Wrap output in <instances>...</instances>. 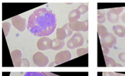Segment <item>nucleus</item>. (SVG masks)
Instances as JSON below:
<instances>
[{"label":"nucleus","mask_w":125,"mask_h":76,"mask_svg":"<svg viewBox=\"0 0 125 76\" xmlns=\"http://www.w3.org/2000/svg\"><path fill=\"white\" fill-rule=\"evenodd\" d=\"M56 26V17L53 11L41 8L30 16L27 27L34 35L42 37L52 34Z\"/></svg>","instance_id":"nucleus-1"},{"label":"nucleus","mask_w":125,"mask_h":76,"mask_svg":"<svg viewBox=\"0 0 125 76\" xmlns=\"http://www.w3.org/2000/svg\"><path fill=\"white\" fill-rule=\"evenodd\" d=\"M84 43V37L80 33H75L68 41L66 46L69 49H75L82 46Z\"/></svg>","instance_id":"nucleus-2"},{"label":"nucleus","mask_w":125,"mask_h":76,"mask_svg":"<svg viewBox=\"0 0 125 76\" xmlns=\"http://www.w3.org/2000/svg\"><path fill=\"white\" fill-rule=\"evenodd\" d=\"M33 62L38 67H46L49 63V58L41 52H37L32 57Z\"/></svg>","instance_id":"nucleus-3"},{"label":"nucleus","mask_w":125,"mask_h":76,"mask_svg":"<svg viewBox=\"0 0 125 76\" xmlns=\"http://www.w3.org/2000/svg\"><path fill=\"white\" fill-rule=\"evenodd\" d=\"M11 22L14 27L19 31L23 32L26 29V19L21 17L20 15L14 17L11 19Z\"/></svg>","instance_id":"nucleus-4"},{"label":"nucleus","mask_w":125,"mask_h":76,"mask_svg":"<svg viewBox=\"0 0 125 76\" xmlns=\"http://www.w3.org/2000/svg\"><path fill=\"white\" fill-rule=\"evenodd\" d=\"M100 40H101V45L107 47L109 48H113L117 43L116 37L113 33H111L106 34L105 36L101 37Z\"/></svg>","instance_id":"nucleus-5"},{"label":"nucleus","mask_w":125,"mask_h":76,"mask_svg":"<svg viewBox=\"0 0 125 76\" xmlns=\"http://www.w3.org/2000/svg\"><path fill=\"white\" fill-rule=\"evenodd\" d=\"M68 25L71 29L73 31H87L88 30V20L84 21H76L73 23H68Z\"/></svg>","instance_id":"nucleus-6"},{"label":"nucleus","mask_w":125,"mask_h":76,"mask_svg":"<svg viewBox=\"0 0 125 76\" xmlns=\"http://www.w3.org/2000/svg\"><path fill=\"white\" fill-rule=\"evenodd\" d=\"M72 54L68 50H64L58 53L55 56V62L57 65H60L62 63L69 61L71 59Z\"/></svg>","instance_id":"nucleus-7"},{"label":"nucleus","mask_w":125,"mask_h":76,"mask_svg":"<svg viewBox=\"0 0 125 76\" xmlns=\"http://www.w3.org/2000/svg\"><path fill=\"white\" fill-rule=\"evenodd\" d=\"M52 40L47 37H42L37 42V48L39 50H47L51 49Z\"/></svg>","instance_id":"nucleus-8"},{"label":"nucleus","mask_w":125,"mask_h":76,"mask_svg":"<svg viewBox=\"0 0 125 76\" xmlns=\"http://www.w3.org/2000/svg\"><path fill=\"white\" fill-rule=\"evenodd\" d=\"M22 52L19 50H14L11 52V58L12 60V63L14 67L21 66V60H22Z\"/></svg>","instance_id":"nucleus-9"},{"label":"nucleus","mask_w":125,"mask_h":76,"mask_svg":"<svg viewBox=\"0 0 125 76\" xmlns=\"http://www.w3.org/2000/svg\"><path fill=\"white\" fill-rule=\"evenodd\" d=\"M113 32L116 36L119 37H125V27L120 25H115L113 26Z\"/></svg>","instance_id":"nucleus-10"},{"label":"nucleus","mask_w":125,"mask_h":76,"mask_svg":"<svg viewBox=\"0 0 125 76\" xmlns=\"http://www.w3.org/2000/svg\"><path fill=\"white\" fill-rule=\"evenodd\" d=\"M81 13L77 9H74L71 10L68 14V20L69 23H73V22H76L78 21L79 19L81 18Z\"/></svg>","instance_id":"nucleus-11"},{"label":"nucleus","mask_w":125,"mask_h":76,"mask_svg":"<svg viewBox=\"0 0 125 76\" xmlns=\"http://www.w3.org/2000/svg\"><path fill=\"white\" fill-rule=\"evenodd\" d=\"M65 42L64 40H58L57 38H55L52 40V46H51V50H61L62 48L64 46Z\"/></svg>","instance_id":"nucleus-12"},{"label":"nucleus","mask_w":125,"mask_h":76,"mask_svg":"<svg viewBox=\"0 0 125 76\" xmlns=\"http://www.w3.org/2000/svg\"><path fill=\"white\" fill-rule=\"evenodd\" d=\"M119 18H120V15L114 13L110 10H109L107 13V18L109 22L111 23H116L117 22H118Z\"/></svg>","instance_id":"nucleus-13"},{"label":"nucleus","mask_w":125,"mask_h":76,"mask_svg":"<svg viewBox=\"0 0 125 76\" xmlns=\"http://www.w3.org/2000/svg\"><path fill=\"white\" fill-rule=\"evenodd\" d=\"M67 33L63 27L58 28L56 30V38L58 40H64L67 37Z\"/></svg>","instance_id":"nucleus-14"},{"label":"nucleus","mask_w":125,"mask_h":76,"mask_svg":"<svg viewBox=\"0 0 125 76\" xmlns=\"http://www.w3.org/2000/svg\"><path fill=\"white\" fill-rule=\"evenodd\" d=\"M105 58V63L107 67H122V65L119 63H116L115 60L111 57H109L107 56H104Z\"/></svg>","instance_id":"nucleus-15"},{"label":"nucleus","mask_w":125,"mask_h":76,"mask_svg":"<svg viewBox=\"0 0 125 76\" xmlns=\"http://www.w3.org/2000/svg\"><path fill=\"white\" fill-rule=\"evenodd\" d=\"M109 32L107 28L102 24H98V34L100 38L102 37L105 36L106 34H107Z\"/></svg>","instance_id":"nucleus-16"},{"label":"nucleus","mask_w":125,"mask_h":76,"mask_svg":"<svg viewBox=\"0 0 125 76\" xmlns=\"http://www.w3.org/2000/svg\"><path fill=\"white\" fill-rule=\"evenodd\" d=\"M11 28V24L8 22H5L2 24V29L3 31V33L5 35V37H7L8 34L10 33V30Z\"/></svg>","instance_id":"nucleus-17"},{"label":"nucleus","mask_w":125,"mask_h":76,"mask_svg":"<svg viewBox=\"0 0 125 76\" xmlns=\"http://www.w3.org/2000/svg\"><path fill=\"white\" fill-rule=\"evenodd\" d=\"M106 20L105 14L102 12L101 10H98V24L104 23Z\"/></svg>","instance_id":"nucleus-18"},{"label":"nucleus","mask_w":125,"mask_h":76,"mask_svg":"<svg viewBox=\"0 0 125 76\" xmlns=\"http://www.w3.org/2000/svg\"><path fill=\"white\" fill-rule=\"evenodd\" d=\"M24 76H48L44 72H27Z\"/></svg>","instance_id":"nucleus-19"},{"label":"nucleus","mask_w":125,"mask_h":76,"mask_svg":"<svg viewBox=\"0 0 125 76\" xmlns=\"http://www.w3.org/2000/svg\"><path fill=\"white\" fill-rule=\"evenodd\" d=\"M77 9L80 12L81 14H84L88 11V6L85 4H81V6H79Z\"/></svg>","instance_id":"nucleus-20"},{"label":"nucleus","mask_w":125,"mask_h":76,"mask_svg":"<svg viewBox=\"0 0 125 76\" xmlns=\"http://www.w3.org/2000/svg\"><path fill=\"white\" fill-rule=\"evenodd\" d=\"M88 52V48H79L77 50V55L78 56H81L82 55H84L85 54Z\"/></svg>","instance_id":"nucleus-21"},{"label":"nucleus","mask_w":125,"mask_h":76,"mask_svg":"<svg viewBox=\"0 0 125 76\" xmlns=\"http://www.w3.org/2000/svg\"><path fill=\"white\" fill-rule=\"evenodd\" d=\"M125 10V8H112L110 9V11L113 12L114 13L118 15H120V14L122 13V11Z\"/></svg>","instance_id":"nucleus-22"},{"label":"nucleus","mask_w":125,"mask_h":76,"mask_svg":"<svg viewBox=\"0 0 125 76\" xmlns=\"http://www.w3.org/2000/svg\"><path fill=\"white\" fill-rule=\"evenodd\" d=\"M62 27H63L64 29H65V31H66V33H67L68 37H69L70 35H72V33H73V31L71 29L70 26H69V25H68V23L65 24Z\"/></svg>","instance_id":"nucleus-23"},{"label":"nucleus","mask_w":125,"mask_h":76,"mask_svg":"<svg viewBox=\"0 0 125 76\" xmlns=\"http://www.w3.org/2000/svg\"><path fill=\"white\" fill-rule=\"evenodd\" d=\"M30 65V61L28 60L27 59H22V60H21V67H29Z\"/></svg>","instance_id":"nucleus-24"},{"label":"nucleus","mask_w":125,"mask_h":76,"mask_svg":"<svg viewBox=\"0 0 125 76\" xmlns=\"http://www.w3.org/2000/svg\"><path fill=\"white\" fill-rule=\"evenodd\" d=\"M101 46H102V50H103V52L104 56H107V55L108 54L109 52V48L105 46H103V45H101Z\"/></svg>","instance_id":"nucleus-25"},{"label":"nucleus","mask_w":125,"mask_h":76,"mask_svg":"<svg viewBox=\"0 0 125 76\" xmlns=\"http://www.w3.org/2000/svg\"><path fill=\"white\" fill-rule=\"evenodd\" d=\"M118 59L123 63H125V52H121L118 54Z\"/></svg>","instance_id":"nucleus-26"},{"label":"nucleus","mask_w":125,"mask_h":76,"mask_svg":"<svg viewBox=\"0 0 125 76\" xmlns=\"http://www.w3.org/2000/svg\"><path fill=\"white\" fill-rule=\"evenodd\" d=\"M103 76H116L115 73L113 72H105L103 74Z\"/></svg>","instance_id":"nucleus-27"},{"label":"nucleus","mask_w":125,"mask_h":76,"mask_svg":"<svg viewBox=\"0 0 125 76\" xmlns=\"http://www.w3.org/2000/svg\"><path fill=\"white\" fill-rule=\"evenodd\" d=\"M120 18H121V20H122V22L125 23V12L122 14V15L120 16Z\"/></svg>","instance_id":"nucleus-28"},{"label":"nucleus","mask_w":125,"mask_h":76,"mask_svg":"<svg viewBox=\"0 0 125 76\" xmlns=\"http://www.w3.org/2000/svg\"><path fill=\"white\" fill-rule=\"evenodd\" d=\"M56 65H57V64L55 63V62L54 61V62H51V63H49L48 66L49 67H54V66H56Z\"/></svg>","instance_id":"nucleus-29"},{"label":"nucleus","mask_w":125,"mask_h":76,"mask_svg":"<svg viewBox=\"0 0 125 76\" xmlns=\"http://www.w3.org/2000/svg\"><path fill=\"white\" fill-rule=\"evenodd\" d=\"M46 73H47L48 76H58V75H55V74H54V73H49V72H46Z\"/></svg>","instance_id":"nucleus-30"},{"label":"nucleus","mask_w":125,"mask_h":76,"mask_svg":"<svg viewBox=\"0 0 125 76\" xmlns=\"http://www.w3.org/2000/svg\"><path fill=\"white\" fill-rule=\"evenodd\" d=\"M115 76H125V74H122V73H115Z\"/></svg>","instance_id":"nucleus-31"},{"label":"nucleus","mask_w":125,"mask_h":76,"mask_svg":"<svg viewBox=\"0 0 125 76\" xmlns=\"http://www.w3.org/2000/svg\"></svg>","instance_id":"nucleus-32"}]
</instances>
